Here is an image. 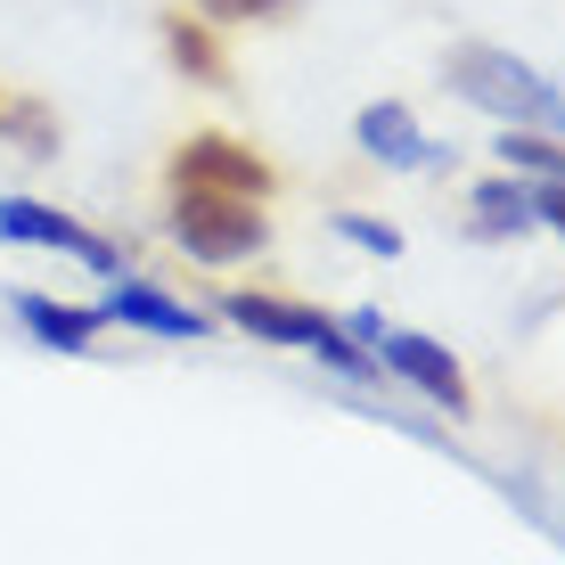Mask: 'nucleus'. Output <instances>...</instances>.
I'll return each instance as SVG.
<instances>
[{
  "label": "nucleus",
  "instance_id": "obj_8",
  "mask_svg": "<svg viewBox=\"0 0 565 565\" xmlns=\"http://www.w3.org/2000/svg\"><path fill=\"white\" fill-rule=\"evenodd\" d=\"M99 311H107V320H124V328H148V337H189V344L205 337V311H189V303L156 296V287H140V279H124Z\"/></svg>",
  "mask_w": 565,
  "mask_h": 565
},
{
  "label": "nucleus",
  "instance_id": "obj_15",
  "mask_svg": "<svg viewBox=\"0 0 565 565\" xmlns=\"http://www.w3.org/2000/svg\"><path fill=\"white\" fill-rule=\"evenodd\" d=\"M533 222H550L557 238H565V181H550V189H541V198H533Z\"/></svg>",
  "mask_w": 565,
  "mask_h": 565
},
{
  "label": "nucleus",
  "instance_id": "obj_1",
  "mask_svg": "<svg viewBox=\"0 0 565 565\" xmlns=\"http://www.w3.org/2000/svg\"><path fill=\"white\" fill-rule=\"evenodd\" d=\"M451 90H459L467 107L500 115V124L565 131V90H557L541 66H524L516 50H492V42H467V50H451Z\"/></svg>",
  "mask_w": 565,
  "mask_h": 565
},
{
  "label": "nucleus",
  "instance_id": "obj_13",
  "mask_svg": "<svg viewBox=\"0 0 565 565\" xmlns=\"http://www.w3.org/2000/svg\"><path fill=\"white\" fill-rule=\"evenodd\" d=\"M344 238H353V246H369V255H402V238H394V230H385V222H361V213H344Z\"/></svg>",
  "mask_w": 565,
  "mask_h": 565
},
{
  "label": "nucleus",
  "instance_id": "obj_7",
  "mask_svg": "<svg viewBox=\"0 0 565 565\" xmlns=\"http://www.w3.org/2000/svg\"><path fill=\"white\" fill-rule=\"evenodd\" d=\"M361 148L369 156H377V164H402V172H418V164H435V140H426V131H418V115L411 107H402V99H377V107H361Z\"/></svg>",
  "mask_w": 565,
  "mask_h": 565
},
{
  "label": "nucleus",
  "instance_id": "obj_14",
  "mask_svg": "<svg viewBox=\"0 0 565 565\" xmlns=\"http://www.w3.org/2000/svg\"><path fill=\"white\" fill-rule=\"evenodd\" d=\"M205 17H230V25H246V17H279L287 0H198Z\"/></svg>",
  "mask_w": 565,
  "mask_h": 565
},
{
  "label": "nucleus",
  "instance_id": "obj_3",
  "mask_svg": "<svg viewBox=\"0 0 565 565\" xmlns=\"http://www.w3.org/2000/svg\"><path fill=\"white\" fill-rule=\"evenodd\" d=\"M172 238H181L189 255H205V263H246V255H263L270 222L255 213V198H213V189H181V205H172Z\"/></svg>",
  "mask_w": 565,
  "mask_h": 565
},
{
  "label": "nucleus",
  "instance_id": "obj_4",
  "mask_svg": "<svg viewBox=\"0 0 565 565\" xmlns=\"http://www.w3.org/2000/svg\"><path fill=\"white\" fill-rule=\"evenodd\" d=\"M353 337H361V344H377V361L394 369V377H411L426 402H443V411H467V369L443 353L435 337H418V328H385L377 311H361Z\"/></svg>",
  "mask_w": 565,
  "mask_h": 565
},
{
  "label": "nucleus",
  "instance_id": "obj_10",
  "mask_svg": "<svg viewBox=\"0 0 565 565\" xmlns=\"http://www.w3.org/2000/svg\"><path fill=\"white\" fill-rule=\"evenodd\" d=\"M476 230L483 238H524V230H533V189L524 181H483L476 189Z\"/></svg>",
  "mask_w": 565,
  "mask_h": 565
},
{
  "label": "nucleus",
  "instance_id": "obj_2",
  "mask_svg": "<svg viewBox=\"0 0 565 565\" xmlns=\"http://www.w3.org/2000/svg\"><path fill=\"white\" fill-rule=\"evenodd\" d=\"M222 311L246 328V337H263V344H296V353H320L328 369H344V377H369V353H361V344H344V328L328 320V311H311V303H287V296H230Z\"/></svg>",
  "mask_w": 565,
  "mask_h": 565
},
{
  "label": "nucleus",
  "instance_id": "obj_12",
  "mask_svg": "<svg viewBox=\"0 0 565 565\" xmlns=\"http://www.w3.org/2000/svg\"><path fill=\"white\" fill-rule=\"evenodd\" d=\"M500 156H509V172H541V181H565V148L557 140H541L533 124H509V140H500Z\"/></svg>",
  "mask_w": 565,
  "mask_h": 565
},
{
  "label": "nucleus",
  "instance_id": "obj_9",
  "mask_svg": "<svg viewBox=\"0 0 565 565\" xmlns=\"http://www.w3.org/2000/svg\"><path fill=\"white\" fill-rule=\"evenodd\" d=\"M17 320H25L50 353H90V337L107 328V311H74V303H50V296H17Z\"/></svg>",
  "mask_w": 565,
  "mask_h": 565
},
{
  "label": "nucleus",
  "instance_id": "obj_11",
  "mask_svg": "<svg viewBox=\"0 0 565 565\" xmlns=\"http://www.w3.org/2000/svg\"><path fill=\"white\" fill-rule=\"evenodd\" d=\"M164 42H172V57H181L198 83H230V66H222V50H213V33L205 25H189V17H172L164 25Z\"/></svg>",
  "mask_w": 565,
  "mask_h": 565
},
{
  "label": "nucleus",
  "instance_id": "obj_6",
  "mask_svg": "<svg viewBox=\"0 0 565 565\" xmlns=\"http://www.w3.org/2000/svg\"><path fill=\"white\" fill-rule=\"evenodd\" d=\"M0 238H9V246H50V255H74L90 270H124V255H115L99 230L66 222V213L42 205V198H0Z\"/></svg>",
  "mask_w": 565,
  "mask_h": 565
},
{
  "label": "nucleus",
  "instance_id": "obj_5",
  "mask_svg": "<svg viewBox=\"0 0 565 565\" xmlns=\"http://www.w3.org/2000/svg\"><path fill=\"white\" fill-rule=\"evenodd\" d=\"M172 189H213V198H270V164L255 148L222 140V131H198V140H181L172 156Z\"/></svg>",
  "mask_w": 565,
  "mask_h": 565
}]
</instances>
